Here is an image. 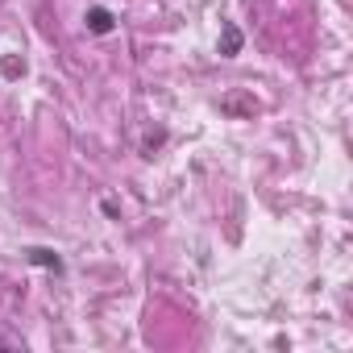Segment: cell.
Returning <instances> with one entry per match:
<instances>
[{
	"instance_id": "3957f363",
	"label": "cell",
	"mask_w": 353,
	"mask_h": 353,
	"mask_svg": "<svg viewBox=\"0 0 353 353\" xmlns=\"http://www.w3.org/2000/svg\"><path fill=\"white\" fill-rule=\"evenodd\" d=\"M30 262H34V266H50V270H59V266H63L50 250H30Z\"/></svg>"
},
{
	"instance_id": "6da1fadb",
	"label": "cell",
	"mask_w": 353,
	"mask_h": 353,
	"mask_svg": "<svg viewBox=\"0 0 353 353\" xmlns=\"http://www.w3.org/2000/svg\"><path fill=\"white\" fill-rule=\"evenodd\" d=\"M88 30H92V34H112L117 21H112L108 9H88Z\"/></svg>"
},
{
	"instance_id": "7a4b0ae2",
	"label": "cell",
	"mask_w": 353,
	"mask_h": 353,
	"mask_svg": "<svg viewBox=\"0 0 353 353\" xmlns=\"http://www.w3.org/2000/svg\"><path fill=\"white\" fill-rule=\"evenodd\" d=\"M237 50H241V30H237V26H225V42H221V54H225V59H233Z\"/></svg>"
}]
</instances>
